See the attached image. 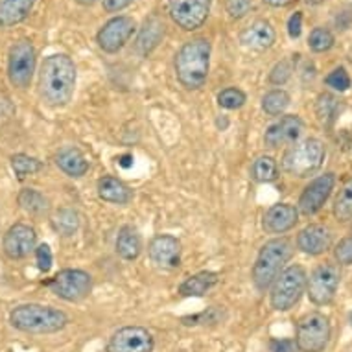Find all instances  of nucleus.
I'll return each instance as SVG.
<instances>
[{"instance_id":"obj_19","label":"nucleus","mask_w":352,"mask_h":352,"mask_svg":"<svg viewBox=\"0 0 352 352\" xmlns=\"http://www.w3.org/2000/svg\"><path fill=\"white\" fill-rule=\"evenodd\" d=\"M297 248L310 256H319L332 248V231L329 227L312 223L306 226L297 236Z\"/></svg>"},{"instance_id":"obj_7","label":"nucleus","mask_w":352,"mask_h":352,"mask_svg":"<svg viewBox=\"0 0 352 352\" xmlns=\"http://www.w3.org/2000/svg\"><path fill=\"white\" fill-rule=\"evenodd\" d=\"M330 321L319 312L306 314L297 323L295 345L302 352H323L330 341Z\"/></svg>"},{"instance_id":"obj_43","label":"nucleus","mask_w":352,"mask_h":352,"mask_svg":"<svg viewBox=\"0 0 352 352\" xmlns=\"http://www.w3.org/2000/svg\"><path fill=\"white\" fill-rule=\"evenodd\" d=\"M135 0H102V6L107 13H118L133 4Z\"/></svg>"},{"instance_id":"obj_36","label":"nucleus","mask_w":352,"mask_h":352,"mask_svg":"<svg viewBox=\"0 0 352 352\" xmlns=\"http://www.w3.org/2000/svg\"><path fill=\"white\" fill-rule=\"evenodd\" d=\"M292 74H294V61L292 59H283L270 72V83H273V85H284L292 78Z\"/></svg>"},{"instance_id":"obj_32","label":"nucleus","mask_w":352,"mask_h":352,"mask_svg":"<svg viewBox=\"0 0 352 352\" xmlns=\"http://www.w3.org/2000/svg\"><path fill=\"white\" fill-rule=\"evenodd\" d=\"M334 47V34L330 32L329 28H323V26H318L310 32V37H308V48L316 54L329 52L330 48Z\"/></svg>"},{"instance_id":"obj_8","label":"nucleus","mask_w":352,"mask_h":352,"mask_svg":"<svg viewBox=\"0 0 352 352\" xmlns=\"http://www.w3.org/2000/svg\"><path fill=\"white\" fill-rule=\"evenodd\" d=\"M341 283L340 267L332 262H324L312 272L310 278L306 280V292L314 305L327 306L334 300L338 288Z\"/></svg>"},{"instance_id":"obj_6","label":"nucleus","mask_w":352,"mask_h":352,"mask_svg":"<svg viewBox=\"0 0 352 352\" xmlns=\"http://www.w3.org/2000/svg\"><path fill=\"white\" fill-rule=\"evenodd\" d=\"M306 275L302 266L286 267L273 283L272 294H270V302L278 312H288L300 300L306 289Z\"/></svg>"},{"instance_id":"obj_38","label":"nucleus","mask_w":352,"mask_h":352,"mask_svg":"<svg viewBox=\"0 0 352 352\" xmlns=\"http://www.w3.org/2000/svg\"><path fill=\"white\" fill-rule=\"evenodd\" d=\"M334 256L341 266H352V234L351 236L343 238V240L336 245Z\"/></svg>"},{"instance_id":"obj_28","label":"nucleus","mask_w":352,"mask_h":352,"mask_svg":"<svg viewBox=\"0 0 352 352\" xmlns=\"http://www.w3.org/2000/svg\"><path fill=\"white\" fill-rule=\"evenodd\" d=\"M52 227L61 236H72L80 229V214L74 208H59L54 214Z\"/></svg>"},{"instance_id":"obj_12","label":"nucleus","mask_w":352,"mask_h":352,"mask_svg":"<svg viewBox=\"0 0 352 352\" xmlns=\"http://www.w3.org/2000/svg\"><path fill=\"white\" fill-rule=\"evenodd\" d=\"M135 28H137V23H135L133 17L118 15V17L109 19L100 28L98 35H96V43L104 52L116 54L126 47L127 41L131 39V35L135 34Z\"/></svg>"},{"instance_id":"obj_42","label":"nucleus","mask_w":352,"mask_h":352,"mask_svg":"<svg viewBox=\"0 0 352 352\" xmlns=\"http://www.w3.org/2000/svg\"><path fill=\"white\" fill-rule=\"evenodd\" d=\"M302 34V13L295 12L288 19V35L292 39H299Z\"/></svg>"},{"instance_id":"obj_33","label":"nucleus","mask_w":352,"mask_h":352,"mask_svg":"<svg viewBox=\"0 0 352 352\" xmlns=\"http://www.w3.org/2000/svg\"><path fill=\"white\" fill-rule=\"evenodd\" d=\"M12 168L17 179H26L32 173H37L39 170H43V162L39 159H34V157L24 155V153H19V155L12 157Z\"/></svg>"},{"instance_id":"obj_4","label":"nucleus","mask_w":352,"mask_h":352,"mask_svg":"<svg viewBox=\"0 0 352 352\" xmlns=\"http://www.w3.org/2000/svg\"><path fill=\"white\" fill-rule=\"evenodd\" d=\"M294 245L288 238H275L262 245L256 262L253 266V283L254 286L264 292L275 283V278L283 273L284 264L292 258Z\"/></svg>"},{"instance_id":"obj_15","label":"nucleus","mask_w":352,"mask_h":352,"mask_svg":"<svg viewBox=\"0 0 352 352\" xmlns=\"http://www.w3.org/2000/svg\"><path fill=\"white\" fill-rule=\"evenodd\" d=\"M305 131V122L300 120V116L288 115L283 116L280 120L267 127L266 135H264V142L267 148H280V146L294 144L299 140V137Z\"/></svg>"},{"instance_id":"obj_26","label":"nucleus","mask_w":352,"mask_h":352,"mask_svg":"<svg viewBox=\"0 0 352 352\" xmlns=\"http://www.w3.org/2000/svg\"><path fill=\"white\" fill-rule=\"evenodd\" d=\"M140 251H142V242L139 232L133 227H124L116 238V253L124 260H135L139 258Z\"/></svg>"},{"instance_id":"obj_41","label":"nucleus","mask_w":352,"mask_h":352,"mask_svg":"<svg viewBox=\"0 0 352 352\" xmlns=\"http://www.w3.org/2000/svg\"><path fill=\"white\" fill-rule=\"evenodd\" d=\"M221 319V312L216 308H210L208 312H203L199 316H192V318H183L185 324H199V323H218Z\"/></svg>"},{"instance_id":"obj_10","label":"nucleus","mask_w":352,"mask_h":352,"mask_svg":"<svg viewBox=\"0 0 352 352\" xmlns=\"http://www.w3.org/2000/svg\"><path fill=\"white\" fill-rule=\"evenodd\" d=\"M212 0H168L170 17L186 32L201 28L210 13Z\"/></svg>"},{"instance_id":"obj_21","label":"nucleus","mask_w":352,"mask_h":352,"mask_svg":"<svg viewBox=\"0 0 352 352\" xmlns=\"http://www.w3.org/2000/svg\"><path fill=\"white\" fill-rule=\"evenodd\" d=\"M35 0H0V28L23 23L34 10Z\"/></svg>"},{"instance_id":"obj_22","label":"nucleus","mask_w":352,"mask_h":352,"mask_svg":"<svg viewBox=\"0 0 352 352\" xmlns=\"http://www.w3.org/2000/svg\"><path fill=\"white\" fill-rule=\"evenodd\" d=\"M98 196L107 203H116V205H126L131 201L133 192L129 190V186L124 185L120 179L116 177H104L98 183Z\"/></svg>"},{"instance_id":"obj_44","label":"nucleus","mask_w":352,"mask_h":352,"mask_svg":"<svg viewBox=\"0 0 352 352\" xmlns=\"http://www.w3.org/2000/svg\"><path fill=\"white\" fill-rule=\"evenodd\" d=\"M272 352H297V345L292 340L272 341Z\"/></svg>"},{"instance_id":"obj_39","label":"nucleus","mask_w":352,"mask_h":352,"mask_svg":"<svg viewBox=\"0 0 352 352\" xmlns=\"http://www.w3.org/2000/svg\"><path fill=\"white\" fill-rule=\"evenodd\" d=\"M253 8L251 0H226V10L231 19L245 17Z\"/></svg>"},{"instance_id":"obj_40","label":"nucleus","mask_w":352,"mask_h":352,"mask_svg":"<svg viewBox=\"0 0 352 352\" xmlns=\"http://www.w3.org/2000/svg\"><path fill=\"white\" fill-rule=\"evenodd\" d=\"M35 258H37V267L41 272H50V267H52V251H50L47 243H41L39 248L35 249Z\"/></svg>"},{"instance_id":"obj_13","label":"nucleus","mask_w":352,"mask_h":352,"mask_svg":"<svg viewBox=\"0 0 352 352\" xmlns=\"http://www.w3.org/2000/svg\"><path fill=\"white\" fill-rule=\"evenodd\" d=\"M336 177L334 173H324V175H319L318 179H314L310 185L306 186L302 194L299 197V210L300 214L305 216H314L318 214L323 205L327 203V199L330 197L332 190H334Z\"/></svg>"},{"instance_id":"obj_20","label":"nucleus","mask_w":352,"mask_h":352,"mask_svg":"<svg viewBox=\"0 0 352 352\" xmlns=\"http://www.w3.org/2000/svg\"><path fill=\"white\" fill-rule=\"evenodd\" d=\"M299 221V210L289 203H277L264 214V229L272 234L292 231Z\"/></svg>"},{"instance_id":"obj_30","label":"nucleus","mask_w":352,"mask_h":352,"mask_svg":"<svg viewBox=\"0 0 352 352\" xmlns=\"http://www.w3.org/2000/svg\"><path fill=\"white\" fill-rule=\"evenodd\" d=\"M19 203L26 212L35 214V216H41L48 210V199L34 188H24L19 194Z\"/></svg>"},{"instance_id":"obj_5","label":"nucleus","mask_w":352,"mask_h":352,"mask_svg":"<svg viewBox=\"0 0 352 352\" xmlns=\"http://www.w3.org/2000/svg\"><path fill=\"white\" fill-rule=\"evenodd\" d=\"M327 157L324 144L319 139H306L297 142L283 155V170L292 177H310L321 170Z\"/></svg>"},{"instance_id":"obj_48","label":"nucleus","mask_w":352,"mask_h":352,"mask_svg":"<svg viewBox=\"0 0 352 352\" xmlns=\"http://www.w3.org/2000/svg\"><path fill=\"white\" fill-rule=\"evenodd\" d=\"M306 4H310V6H316V4H321L323 0H305Z\"/></svg>"},{"instance_id":"obj_27","label":"nucleus","mask_w":352,"mask_h":352,"mask_svg":"<svg viewBox=\"0 0 352 352\" xmlns=\"http://www.w3.org/2000/svg\"><path fill=\"white\" fill-rule=\"evenodd\" d=\"M332 212H334V218L340 223H346V221L352 219V177L338 192Z\"/></svg>"},{"instance_id":"obj_16","label":"nucleus","mask_w":352,"mask_h":352,"mask_svg":"<svg viewBox=\"0 0 352 352\" xmlns=\"http://www.w3.org/2000/svg\"><path fill=\"white\" fill-rule=\"evenodd\" d=\"M37 243V234L26 223H17L13 226L4 236V253L13 260L26 258L35 249Z\"/></svg>"},{"instance_id":"obj_46","label":"nucleus","mask_w":352,"mask_h":352,"mask_svg":"<svg viewBox=\"0 0 352 352\" xmlns=\"http://www.w3.org/2000/svg\"><path fill=\"white\" fill-rule=\"evenodd\" d=\"M131 159H133V157H131V155H124L120 159V164L124 168H129V166H131V164H133V161H131Z\"/></svg>"},{"instance_id":"obj_35","label":"nucleus","mask_w":352,"mask_h":352,"mask_svg":"<svg viewBox=\"0 0 352 352\" xmlns=\"http://www.w3.org/2000/svg\"><path fill=\"white\" fill-rule=\"evenodd\" d=\"M336 113H338V100L332 94H321L318 100V116L323 124L334 120Z\"/></svg>"},{"instance_id":"obj_3","label":"nucleus","mask_w":352,"mask_h":352,"mask_svg":"<svg viewBox=\"0 0 352 352\" xmlns=\"http://www.w3.org/2000/svg\"><path fill=\"white\" fill-rule=\"evenodd\" d=\"M10 323L21 332L30 334H52L65 329L69 323L67 314L43 305H21L13 308L10 314Z\"/></svg>"},{"instance_id":"obj_24","label":"nucleus","mask_w":352,"mask_h":352,"mask_svg":"<svg viewBox=\"0 0 352 352\" xmlns=\"http://www.w3.org/2000/svg\"><path fill=\"white\" fill-rule=\"evenodd\" d=\"M56 164L70 177H81L89 170L85 155L78 148H65L56 155Z\"/></svg>"},{"instance_id":"obj_25","label":"nucleus","mask_w":352,"mask_h":352,"mask_svg":"<svg viewBox=\"0 0 352 352\" xmlns=\"http://www.w3.org/2000/svg\"><path fill=\"white\" fill-rule=\"evenodd\" d=\"M219 277L218 273L212 272H201L197 275H192L181 284L179 294L185 295V297H201L205 295L210 288H214L218 284Z\"/></svg>"},{"instance_id":"obj_18","label":"nucleus","mask_w":352,"mask_h":352,"mask_svg":"<svg viewBox=\"0 0 352 352\" xmlns=\"http://www.w3.org/2000/svg\"><path fill=\"white\" fill-rule=\"evenodd\" d=\"M150 258L159 267H173L179 266L181 262V243L177 238L170 234H159L150 243Z\"/></svg>"},{"instance_id":"obj_37","label":"nucleus","mask_w":352,"mask_h":352,"mask_svg":"<svg viewBox=\"0 0 352 352\" xmlns=\"http://www.w3.org/2000/svg\"><path fill=\"white\" fill-rule=\"evenodd\" d=\"M324 81H327V85L332 87L334 91H340V93H345L351 87V76H349V72L343 67L332 70Z\"/></svg>"},{"instance_id":"obj_29","label":"nucleus","mask_w":352,"mask_h":352,"mask_svg":"<svg viewBox=\"0 0 352 352\" xmlns=\"http://www.w3.org/2000/svg\"><path fill=\"white\" fill-rule=\"evenodd\" d=\"M251 177L256 183H273L278 177L277 161L270 155L258 157L251 166Z\"/></svg>"},{"instance_id":"obj_2","label":"nucleus","mask_w":352,"mask_h":352,"mask_svg":"<svg viewBox=\"0 0 352 352\" xmlns=\"http://www.w3.org/2000/svg\"><path fill=\"white\" fill-rule=\"evenodd\" d=\"M210 43L205 37L186 41L175 54V74L188 91H197L205 85L210 69Z\"/></svg>"},{"instance_id":"obj_31","label":"nucleus","mask_w":352,"mask_h":352,"mask_svg":"<svg viewBox=\"0 0 352 352\" xmlns=\"http://www.w3.org/2000/svg\"><path fill=\"white\" fill-rule=\"evenodd\" d=\"M289 105V94L283 89H275L262 98V109L266 111L270 116L283 115L284 111L288 109Z\"/></svg>"},{"instance_id":"obj_11","label":"nucleus","mask_w":352,"mask_h":352,"mask_svg":"<svg viewBox=\"0 0 352 352\" xmlns=\"http://www.w3.org/2000/svg\"><path fill=\"white\" fill-rule=\"evenodd\" d=\"M54 294L69 302H78L83 300L87 295L91 294V275L81 270H63L48 283Z\"/></svg>"},{"instance_id":"obj_17","label":"nucleus","mask_w":352,"mask_h":352,"mask_svg":"<svg viewBox=\"0 0 352 352\" xmlns=\"http://www.w3.org/2000/svg\"><path fill=\"white\" fill-rule=\"evenodd\" d=\"M275 39H277L275 28H273L272 23L266 21V19L254 21L249 26H245L242 30V34H240L242 47L249 48V50H254V52L270 50L275 45Z\"/></svg>"},{"instance_id":"obj_45","label":"nucleus","mask_w":352,"mask_h":352,"mask_svg":"<svg viewBox=\"0 0 352 352\" xmlns=\"http://www.w3.org/2000/svg\"><path fill=\"white\" fill-rule=\"evenodd\" d=\"M264 2L272 8H284L288 6V4H292V0H264Z\"/></svg>"},{"instance_id":"obj_34","label":"nucleus","mask_w":352,"mask_h":352,"mask_svg":"<svg viewBox=\"0 0 352 352\" xmlns=\"http://www.w3.org/2000/svg\"><path fill=\"white\" fill-rule=\"evenodd\" d=\"M245 93L236 89V87H229V89H223L221 93L218 94V104L219 107L223 109H240L243 104H245Z\"/></svg>"},{"instance_id":"obj_9","label":"nucleus","mask_w":352,"mask_h":352,"mask_svg":"<svg viewBox=\"0 0 352 352\" xmlns=\"http://www.w3.org/2000/svg\"><path fill=\"white\" fill-rule=\"evenodd\" d=\"M35 72V48L28 39L17 41L10 50L8 76L13 87L26 89L32 83Z\"/></svg>"},{"instance_id":"obj_23","label":"nucleus","mask_w":352,"mask_h":352,"mask_svg":"<svg viewBox=\"0 0 352 352\" xmlns=\"http://www.w3.org/2000/svg\"><path fill=\"white\" fill-rule=\"evenodd\" d=\"M162 35H164V24H162L161 19L153 15L146 21L142 30H140L139 39H137V50L142 56H148L161 43Z\"/></svg>"},{"instance_id":"obj_14","label":"nucleus","mask_w":352,"mask_h":352,"mask_svg":"<svg viewBox=\"0 0 352 352\" xmlns=\"http://www.w3.org/2000/svg\"><path fill=\"white\" fill-rule=\"evenodd\" d=\"M153 338L142 327H124L113 334L107 352H151Z\"/></svg>"},{"instance_id":"obj_47","label":"nucleus","mask_w":352,"mask_h":352,"mask_svg":"<svg viewBox=\"0 0 352 352\" xmlns=\"http://www.w3.org/2000/svg\"><path fill=\"white\" fill-rule=\"evenodd\" d=\"M76 2H78L80 6H93L96 0H76Z\"/></svg>"},{"instance_id":"obj_49","label":"nucleus","mask_w":352,"mask_h":352,"mask_svg":"<svg viewBox=\"0 0 352 352\" xmlns=\"http://www.w3.org/2000/svg\"><path fill=\"white\" fill-rule=\"evenodd\" d=\"M351 319H352V318H351Z\"/></svg>"},{"instance_id":"obj_1","label":"nucleus","mask_w":352,"mask_h":352,"mask_svg":"<svg viewBox=\"0 0 352 352\" xmlns=\"http://www.w3.org/2000/svg\"><path fill=\"white\" fill-rule=\"evenodd\" d=\"M76 87V65L67 54H52L41 65L39 91L52 107H63L70 102Z\"/></svg>"}]
</instances>
